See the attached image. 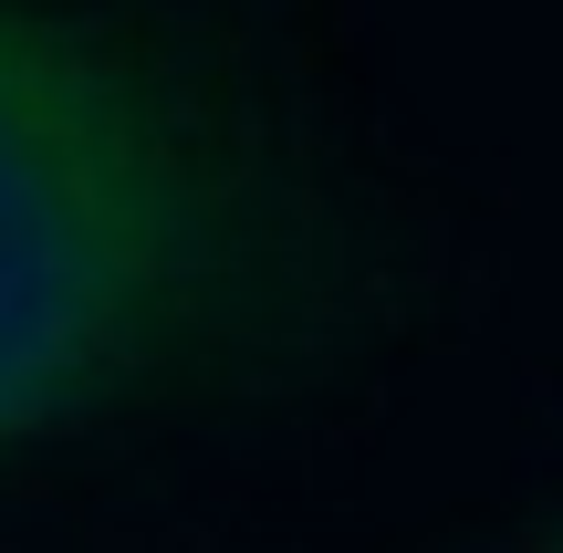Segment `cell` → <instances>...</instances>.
Listing matches in <instances>:
<instances>
[{"label": "cell", "mask_w": 563, "mask_h": 553, "mask_svg": "<svg viewBox=\"0 0 563 553\" xmlns=\"http://www.w3.org/2000/svg\"><path fill=\"white\" fill-rule=\"evenodd\" d=\"M522 553H563V512H553V522H543V533H532Z\"/></svg>", "instance_id": "obj_2"}, {"label": "cell", "mask_w": 563, "mask_h": 553, "mask_svg": "<svg viewBox=\"0 0 563 553\" xmlns=\"http://www.w3.org/2000/svg\"><path fill=\"white\" fill-rule=\"evenodd\" d=\"M397 230L302 84L199 11L0 0V501L334 397Z\"/></svg>", "instance_id": "obj_1"}]
</instances>
